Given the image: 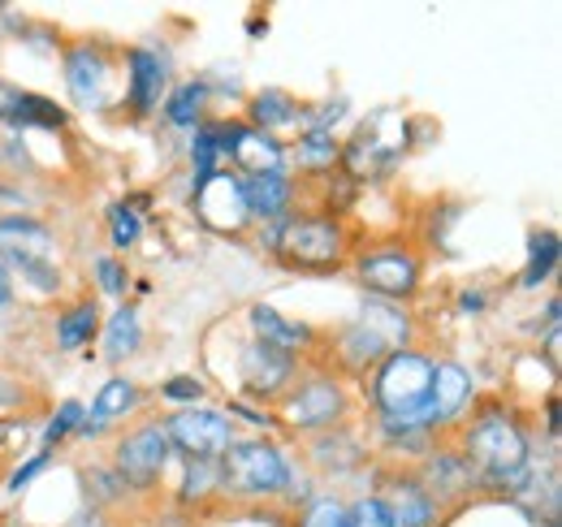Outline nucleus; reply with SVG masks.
Returning <instances> with one entry per match:
<instances>
[{
  "instance_id": "obj_1",
  "label": "nucleus",
  "mask_w": 562,
  "mask_h": 527,
  "mask_svg": "<svg viewBox=\"0 0 562 527\" xmlns=\"http://www.w3.org/2000/svg\"><path fill=\"white\" fill-rule=\"evenodd\" d=\"M454 450L476 471L481 493L515 497L532 475V428L510 397H476L468 419L454 428Z\"/></svg>"
},
{
  "instance_id": "obj_2",
  "label": "nucleus",
  "mask_w": 562,
  "mask_h": 527,
  "mask_svg": "<svg viewBox=\"0 0 562 527\" xmlns=\"http://www.w3.org/2000/svg\"><path fill=\"white\" fill-rule=\"evenodd\" d=\"M256 243L290 272H338L355 251L347 216L325 203H307L273 225H256Z\"/></svg>"
},
{
  "instance_id": "obj_3",
  "label": "nucleus",
  "mask_w": 562,
  "mask_h": 527,
  "mask_svg": "<svg viewBox=\"0 0 562 527\" xmlns=\"http://www.w3.org/2000/svg\"><path fill=\"white\" fill-rule=\"evenodd\" d=\"M432 363H437V355H428V350H420V346L390 350V355L359 381L372 419H403V424H420V428H428ZM428 433H432V428H428ZM432 437H437V433H432Z\"/></svg>"
},
{
  "instance_id": "obj_4",
  "label": "nucleus",
  "mask_w": 562,
  "mask_h": 527,
  "mask_svg": "<svg viewBox=\"0 0 562 527\" xmlns=\"http://www.w3.org/2000/svg\"><path fill=\"white\" fill-rule=\"evenodd\" d=\"M221 497L234 502H290L299 497V471L294 459L281 450L273 437H238L216 459Z\"/></svg>"
},
{
  "instance_id": "obj_5",
  "label": "nucleus",
  "mask_w": 562,
  "mask_h": 527,
  "mask_svg": "<svg viewBox=\"0 0 562 527\" xmlns=\"http://www.w3.org/2000/svg\"><path fill=\"white\" fill-rule=\"evenodd\" d=\"M269 411H273V424H278L281 433H290V437H316V433H329L338 424H351L355 390L351 381H342L325 363L307 359L303 372L294 377V385Z\"/></svg>"
},
{
  "instance_id": "obj_6",
  "label": "nucleus",
  "mask_w": 562,
  "mask_h": 527,
  "mask_svg": "<svg viewBox=\"0 0 562 527\" xmlns=\"http://www.w3.org/2000/svg\"><path fill=\"white\" fill-rule=\"evenodd\" d=\"M61 256H66V247L44 216H35V212L0 216V264L9 268L13 285L22 281L26 290H35L44 299L61 294V285H66Z\"/></svg>"
},
{
  "instance_id": "obj_7",
  "label": "nucleus",
  "mask_w": 562,
  "mask_h": 527,
  "mask_svg": "<svg viewBox=\"0 0 562 527\" xmlns=\"http://www.w3.org/2000/svg\"><path fill=\"white\" fill-rule=\"evenodd\" d=\"M351 272L355 281L368 290V299H381V303H412L420 299L424 290V247L412 234H381V238H368L351 251Z\"/></svg>"
},
{
  "instance_id": "obj_8",
  "label": "nucleus",
  "mask_w": 562,
  "mask_h": 527,
  "mask_svg": "<svg viewBox=\"0 0 562 527\" xmlns=\"http://www.w3.org/2000/svg\"><path fill=\"white\" fill-rule=\"evenodd\" d=\"M122 53H113L100 40H70L61 44V78L78 113H109L113 100H122L117 87Z\"/></svg>"
},
{
  "instance_id": "obj_9",
  "label": "nucleus",
  "mask_w": 562,
  "mask_h": 527,
  "mask_svg": "<svg viewBox=\"0 0 562 527\" xmlns=\"http://www.w3.org/2000/svg\"><path fill=\"white\" fill-rule=\"evenodd\" d=\"M169 462H173V446H169V433H165V419L151 415L139 419L135 428H126L122 437H113V462L109 471L117 475V484L126 493H151L165 484L169 475Z\"/></svg>"
},
{
  "instance_id": "obj_10",
  "label": "nucleus",
  "mask_w": 562,
  "mask_h": 527,
  "mask_svg": "<svg viewBox=\"0 0 562 527\" xmlns=\"http://www.w3.org/2000/svg\"><path fill=\"white\" fill-rule=\"evenodd\" d=\"M412 117H403V113H376L372 122H363L359 131L351 134V143H342V169L351 173L355 182H363V178H376V173H385V169H394L403 156H407V147H412Z\"/></svg>"
},
{
  "instance_id": "obj_11",
  "label": "nucleus",
  "mask_w": 562,
  "mask_h": 527,
  "mask_svg": "<svg viewBox=\"0 0 562 527\" xmlns=\"http://www.w3.org/2000/svg\"><path fill=\"white\" fill-rule=\"evenodd\" d=\"M165 433L173 455H182V462H216L234 441H238V424L229 411L216 406H187V411H169L165 415Z\"/></svg>"
},
{
  "instance_id": "obj_12",
  "label": "nucleus",
  "mask_w": 562,
  "mask_h": 527,
  "mask_svg": "<svg viewBox=\"0 0 562 527\" xmlns=\"http://www.w3.org/2000/svg\"><path fill=\"white\" fill-rule=\"evenodd\" d=\"M372 493H381V502L390 506L394 527H446L450 511L432 497V489L420 480L416 467L407 462H385L372 471Z\"/></svg>"
},
{
  "instance_id": "obj_13",
  "label": "nucleus",
  "mask_w": 562,
  "mask_h": 527,
  "mask_svg": "<svg viewBox=\"0 0 562 527\" xmlns=\"http://www.w3.org/2000/svg\"><path fill=\"white\" fill-rule=\"evenodd\" d=\"M122 74H126V87H122V113H131L135 122H147L151 113H160L169 87H173V61L165 48L156 44H131L122 53Z\"/></svg>"
},
{
  "instance_id": "obj_14",
  "label": "nucleus",
  "mask_w": 562,
  "mask_h": 527,
  "mask_svg": "<svg viewBox=\"0 0 562 527\" xmlns=\"http://www.w3.org/2000/svg\"><path fill=\"white\" fill-rule=\"evenodd\" d=\"M303 363H307V359L285 355V350H273V346L247 337V341L238 346L234 377H238L243 397H251V402H260V406H273V402L294 385V377L303 372Z\"/></svg>"
},
{
  "instance_id": "obj_15",
  "label": "nucleus",
  "mask_w": 562,
  "mask_h": 527,
  "mask_svg": "<svg viewBox=\"0 0 562 527\" xmlns=\"http://www.w3.org/2000/svg\"><path fill=\"white\" fill-rule=\"evenodd\" d=\"M476 377L468 363L459 359H437L432 363V397H428V428L441 437V433H454L468 411L476 406Z\"/></svg>"
},
{
  "instance_id": "obj_16",
  "label": "nucleus",
  "mask_w": 562,
  "mask_h": 527,
  "mask_svg": "<svg viewBox=\"0 0 562 527\" xmlns=\"http://www.w3.org/2000/svg\"><path fill=\"white\" fill-rule=\"evenodd\" d=\"M221 143H225V169L234 173H285V143L278 134L247 126L243 117H221Z\"/></svg>"
},
{
  "instance_id": "obj_17",
  "label": "nucleus",
  "mask_w": 562,
  "mask_h": 527,
  "mask_svg": "<svg viewBox=\"0 0 562 527\" xmlns=\"http://www.w3.org/2000/svg\"><path fill=\"white\" fill-rule=\"evenodd\" d=\"M303 455H307V467L325 480H342V475H355L372 462V446L368 437H359L351 424H338L329 433H316V437H303Z\"/></svg>"
},
{
  "instance_id": "obj_18",
  "label": "nucleus",
  "mask_w": 562,
  "mask_h": 527,
  "mask_svg": "<svg viewBox=\"0 0 562 527\" xmlns=\"http://www.w3.org/2000/svg\"><path fill=\"white\" fill-rule=\"evenodd\" d=\"M416 471H420V480L432 489V497H437L446 511H454V506H463V502H472V497L481 493L476 471H472L468 459L454 450V441H437V446L416 462Z\"/></svg>"
},
{
  "instance_id": "obj_19",
  "label": "nucleus",
  "mask_w": 562,
  "mask_h": 527,
  "mask_svg": "<svg viewBox=\"0 0 562 527\" xmlns=\"http://www.w3.org/2000/svg\"><path fill=\"white\" fill-rule=\"evenodd\" d=\"M191 208H195V216L209 229H216V234H243V229H251L247 199H243V178L234 169H221L204 187H195L191 191Z\"/></svg>"
},
{
  "instance_id": "obj_20",
  "label": "nucleus",
  "mask_w": 562,
  "mask_h": 527,
  "mask_svg": "<svg viewBox=\"0 0 562 527\" xmlns=\"http://www.w3.org/2000/svg\"><path fill=\"white\" fill-rule=\"evenodd\" d=\"M247 333H251L256 341L273 346V350L299 355V359H312V355H316V346L325 341L312 325H303V321L285 316V312L273 307V303H251V307H247Z\"/></svg>"
},
{
  "instance_id": "obj_21",
  "label": "nucleus",
  "mask_w": 562,
  "mask_h": 527,
  "mask_svg": "<svg viewBox=\"0 0 562 527\" xmlns=\"http://www.w3.org/2000/svg\"><path fill=\"white\" fill-rule=\"evenodd\" d=\"M243 199H247L251 225H273V221L290 216L299 208V182L290 173H247L243 178Z\"/></svg>"
},
{
  "instance_id": "obj_22",
  "label": "nucleus",
  "mask_w": 562,
  "mask_h": 527,
  "mask_svg": "<svg viewBox=\"0 0 562 527\" xmlns=\"http://www.w3.org/2000/svg\"><path fill=\"white\" fill-rule=\"evenodd\" d=\"M100 325H104L100 294H78L74 303H66L53 316V346L61 355H82V350H91L100 341Z\"/></svg>"
},
{
  "instance_id": "obj_23",
  "label": "nucleus",
  "mask_w": 562,
  "mask_h": 527,
  "mask_svg": "<svg viewBox=\"0 0 562 527\" xmlns=\"http://www.w3.org/2000/svg\"><path fill=\"white\" fill-rule=\"evenodd\" d=\"M209 104H212V82L209 78H182L169 87L165 104H160V122L169 131L191 134L195 126L209 122Z\"/></svg>"
},
{
  "instance_id": "obj_24",
  "label": "nucleus",
  "mask_w": 562,
  "mask_h": 527,
  "mask_svg": "<svg viewBox=\"0 0 562 527\" xmlns=\"http://www.w3.org/2000/svg\"><path fill=\"white\" fill-rule=\"evenodd\" d=\"M299 113H303V100L294 91H285V87H260V91L247 96L243 122L281 138V131H299Z\"/></svg>"
},
{
  "instance_id": "obj_25",
  "label": "nucleus",
  "mask_w": 562,
  "mask_h": 527,
  "mask_svg": "<svg viewBox=\"0 0 562 527\" xmlns=\"http://www.w3.org/2000/svg\"><path fill=\"white\" fill-rule=\"evenodd\" d=\"M285 169H299L303 178H329L342 169V138L338 134H299L285 143Z\"/></svg>"
},
{
  "instance_id": "obj_26",
  "label": "nucleus",
  "mask_w": 562,
  "mask_h": 527,
  "mask_svg": "<svg viewBox=\"0 0 562 527\" xmlns=\"http://www.w3.org/2000/svg\"><path fill=\"white\" fill-rule=\"evenodd\" d=\"M143 346V316H139V303H117L109 316H104V325H100V350H104V359L109 363H126V359H135Z\"/></svg>"
},
{
  "instance_id": "obj_27",
  "label": "nucleus",
  "mask_w": 562,
  "mask_h": 527,
  "mask_svg": "<svg viewBox=\"0 0 562 527\" xmlns=\"http://www.w3.org/2000/svg\"><path fill=\"white\" fill-rule=\"evenodd\" d=\"M139 406H143V390L126 377V372H117V377H109V381L95 390L91 406H87V415L113 428L117 419H126V415H131V411H139Z\"/></svg>"
},
{
  "instance_id": "obj_28",
  "label": "nucleus",
  "mask_w": 562,
  "mask_h": 527,
  "mask_svg": "<svg viewBox=\"0 0 562 527\" xmlns=\"http://www.w3.org/2000/svg\"><path fill=\"white\" fill-rule=\"evenodd\" d=\"M70 122L74 117L66 104H57V100H48V96H40V91H26L22 104H18V117H13L9 134H31V131L66 134L70 131Z\"/></svg>"
},
{
  "instance_id": "obj_29",
  "label": "nucleus",
  "mask_w": 562,
  "mask_h": 527,
  "mask_svg": "<svg viewBox=\"0 0 562 527\" xmlns=\"http://www.w3.org/2000/svg\"><path fill=\"white\" fill-rule=\"evenodd\" d=\"M187 165H191V191L204 187L209 178H216L225 169V143H221V122H204L191 131L187 143Z\"/></svg>"
},
{
  "instance_id": "obj_30",
  "label": "nucleus",
  "mask_w": 562,
  "mask_h": 527,
  "mask_svg": "<svg viewBox=\"0 0 562 527\" xmlns=\"http://www.w3.org/2000/svg\"><path fill=\"white\" fill-rule=\"evenodd\" d=\"M562 260V243H559V229H532L528 234V260H524V272H519V285L524 290H541L550 277H554V268Z\"/></svg>"
},
{
  "instance_id": "obj_31",
  "label": "nucleus",
  "mask_w": 562,
  "mask_h": 527,
  "mask_svg": "<svg viewBox=\"0 0 562 527\" xmlns=\"http://www.w3.org/2000/svg\"><path fill=\"white\" fill-rule=\"evenodd\" d=\"M359 321L372 325L394 350L412 346V329H416V325H412V316H407L403 307H394V303H381V299H368V294H363V303H359Z\"/></svg>"
},
{
  "instance_id": "obj_32",
  "label": "nucleus",
  "mask_w": 562,
  "mask_h": 527,
  "mask_svg": "<svg viewBox=\"0 0 562 527\" xmlns=\"http://www.w3.org/2000/svg\"><path fill=\"white\" fill-rule=\"evenodd\" d=\"M104 221H109V247H113V256H126V251L139 247L143 229H147V221H143L139 212V199H113L109 212H104Z\"/></svg>"
},
{
  "instance_id": "obj_33",
  "label": "nucleus",
  "mask_w": 562,
  "mask_h": 527,
  "mask_svg": "<svg viewBox=\"0 0 562 527\" xmlns=\"http://www.w3.org/2000/svg\"><path fill=\"white\" fill-rule=\"evenodd\" d=\"M294 527H351V506L342 493H312L307 502H299Z\"/></svg>"
},
{
  "instance_id": "obj_34",
  "label": "nucleus",
  "mask_w": 562,
  "mask_h": 527,
  "mask_svg": "<svg viewBox=\"0 0 562 527\" xmlns=\"http://www.w3.org/2000/svg\"><path fill=\"white\" fill-rule=\"evenodd\" d=\"M91 285H95V294H104V299H113V303H126V294H131V285H135L131 264L122 260V256H113V251L95 256V260H91Z\"/></svg>"
},
{
  "instance_id": "obj_35",
  "label": "nucleus",
  "mask_w": 562,
  "mask_h": 527,
  "mask_svg": "<svg viewBox=\"0 0 562 527\" xmlns=\"http://www.w3.org/2000/svg\"><path fill=\"white\" fill-rule=\"evenodd\" d=\"M178 502H182V506H200V502H221V480H216V462H187V467H182Z\"/></svg>"
},
{
  "instance_id": "obj_36",
  "label": "nucleus",
  "mask_w": 562,
  "mask_h": 527,
  "mask_svg": "<svg viewBox=\"0 0 562 527\" xmlns=\"http://www.w3.org/2000/svg\"><path fill=\"white\" fill-rule=\"evenodd\" d=\"M351 113V100L347 96H325L321 104H303L299 113V134H334Z\"/></svg>"
},
{
  "instance_id": "obj_37",
  "label": "nucleus",
  "mask_w": 562,
  "mask_h": 527,
  "mask_svg": "<svg viewBox=\"0 0 562 527\" xmlns=\"http://www.w3.org/2000/svg\"><path fill=\"white\" fill-rule=\"evenodd\" d=\"M82 415H87V406L78 402V397H66L53 415H48V424H44V433H40V441H44V450H61L66 441H74V433H78V424H82Z\"/></svg>"
},
{
  "instance_id": "obj_38",
  "label": "nucleus",
  "mask_w": 562,
  "mask_h": 527,
  "mask_svg": "<svg viewBox=\"0 0 562 527\" xmlns=\"http://www.w3.org/2000/svg\"><path fill=\"white\" fill-rule=\"evenodd\" d=\"M160 397H165L173 411H187V406H204L209 385H204L195 372H173V377L160 381Z\"/></svg>"
},
{
  "instance_id": "obj_39",
  "label": "nucleus",
  "mask_w": 562,
  "mask_h": 527,
  "mask_svg": "<svg viewBox=\"0 0 562 527\" xmlns=\"http://www.w3.org/2000/svg\"><path fill=\"white\" fill-rule=\"evenodd\" d=\"M351 506V527H394V515H390V506L381 502V493H359L347 502Z\"/></svg>"
},
{
  "instance_id": "obj_40",
  "label": "nucleus",
  "mask_w": 562,
  "mask_h": 527,
  "mask_svg": "<svg viewBox=\"0 0 562 527\" xmlns=\"http://www.w3.org/2000/svg\"><path fill=\"white\" fill-rule=\"evenodd\" d=\"M48 462H53V450H40V455H31V459H22L13 471H9V480H4V493H22V489H31V480H40L44 471H48Z\"/></svg>"
},
{
  "instance_id": "obj_41",
  "label": "nucleus",
  "mask_w": 562,
  "mask_h": 527,
  "mask_svg": "<svg viewBox=\"0 0 562 527\" xmlns=\"http://www.w3.org/2000/svg\"><path fill=\"white\" fill-rule=\"evenodd\" d=\"M22 96H26V87H18L13 78H4V74H0V126H4V131L13 126V117H18V104H22Z\"/></svg>"
},
{
  "instance_id": "obj_42",
  "label": "nucleus",
  "mask_w": 562,
  "mask_h": 527,
  "mask_svg": "<svg viewBox=\"0 0 562 527\" xmlns=\"http://www.w3.org/2000/svg\"><path fill=\"white\" fill-rule=\"evenodd\" d=\"M9 212H31V195L13 178L0 173V216H9Z\"/></svg>"
},
{
  "instance_id": "obj_43",
  "label": "nucleus",
  "mask_w": 562,
  "mask_h": 527,
  "mask_svg": "<svg viewBox=\"0 0 562 527\" xmlns=\"http://www.w3.org/2000/svg\"><path fill=\"white\" fill-rule=\"evenodd\" d=\"M22 402H26V390H22L13 377H4V372H0V419H4V411L22 406Z\"/></svg>"
},
{
  "instance_id": "obj_44",
  "label": "nucleus",
  "mask_w": 562,
  "mask_h": 527,
  "mask_svg": "<svg viewBox=\"0 0 562 527\" xmlns=\"http://www.w3.org/2000/svg\"><path fill=\"white\" fill-rule=\"evenodd\" d=\"M485 303H490V294H485L481 285H468V290H463V299H459V307H463V312H485Z\"/></svg>"
},
{
  "instance_id": "obj_45",
  "label": "nucleus",
  "mask_w": 562,
  "mask_h": 527,
  "mask_svg": "<svg viewBox=\"0 0 562 527\" xmlns=\"http://www.w3.org/2000/svg\"><path fill=\"white\" fill-rule=\"evenodd\" d=\"M18 303V285H13V277H9V268L0 264V312H9Z\"/></svg>"
},
{
  "instance_id": "obj_46",
  "label": "nucleus",
  "mask_w": 562,
  "mask_h": 527,
  "mask_svg": "<svg viewBox=\"0 0 562 527\" xmlns=\"http://www.w3.org/2000/svg\"><path fill=\"white\" fill-rule=\"evenodd\" d=\"M559 433H562V424H559V397L550 394V397H546V437H550V441H559Z\"/></svg>"
},
{
  "instance_id": "obj_47",
  "label": "nucleus",
  "mask_w": 562,
  "mask_h": 527,
  "mask_svg": "<svg viewBox=\"0 0 562 527\" xmlns=\"http://www.w3.org/2000/svg\"><path fill=\"white\" fill-rule=\"evenodd\" d=\"M9 433H13V428H9V419H0V450L9 446Z\"/></svg>"
}]
</instances>
